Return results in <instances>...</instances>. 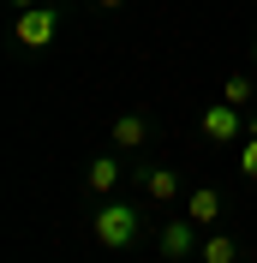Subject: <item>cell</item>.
<instances>
[{
	"mask_svg": "<svg viewBox=\"0 0 257 263\" xmlns=\"http://www.w3.org/2000/svg\"><path fill=\"white\" fill-rule=\"evenodd\" d=\"M251 6H257V0H251Z\"/></svg>",
	"mask_w": 257,
	"mask_h": 263,
	"instance_id": "obj_15",
	"label": "cell"
},
{
	"mask_svg": "<svg viewBox=\"0 0 257 263\" xmlns=\"http://www.w3.org/2000/svg\"><path fill=\"white\" fill-rule=\"evenodd\" d=\"M251 60H257V36H251Z\"/></svg>",
	"mask_w": 257,
	"mask_h": 263,
	"instance_id": "obj_14",
	"label": "cell"
},
{
	"mask_svg": "<svg viewBox=\"0 0 257 263\" xmlns=\"http://www.w3.org/2000/svg\"><path fill=\"white\" fill-rule=\"evenodd\" d=\"M54 30H60V6H54V0H36V6H24V12L12 18L18 48H48Z\"/></svg>",
	"mask_w": 257,
	"mask_h": 263,
	"instance_id": "obj_2",
	"label": "cell"
},
{
	"mask_svg": "<svg viewBox=\"0 0 257 263\" xmlns=\"http://www.w3.org/2000/svg\"><path fill=\"white\" fill-rule=\"evenodd\" d=\"M156 246H161V263H186V257L204 251V239H197V221H192V215H174V221L161 228Z\"/></svg>",
	"mask_w": 257,
	"mask_h": 263,
	"instance_id": "obj_4",
	"label": "cell"
},
{
	"mask_svg": "<svg viewBox=\"0 0 257 263\" xmlns=\"http://www.w3.org/2000/svg\"><path fill=\"white\" fill-rule=\"evenodd\" d=\"M132 174H138V185H144V197H150V203H179V174H174V167L132 162Z\"/></svg>",
	"mask_w": 257,
	"mask_h": 263,
	"instance_id": "obj_6",
	"label": "cell"
},
{
	"mask_svg": "<svg viewBox=\"0 0 257 263\" xmlns=\"http://www.w3.org/2000/svg\"><path fill=\"white\" fill-rule=\"evenodd\" d=\"M240 167L257 180V132H245V149H240Z\"/></svg>",
	"mask_w": 257,
	"mask_h": 263,
	"instance_id": "obj_11",
	"label": "cell"
},
{
	"mask_svg": "<svg viewBox=\"0 0 257 263\" xmlns=\"http://www.w3.org/2000/svg\"><path fill=\"white\" fill-rule=\"evenodd\" d=\"M96 6H126V0H96Z\"/></svg>",
	"mask_w": 257,
	"mask_h": 263,
	"instance_id": "obj_13",
	"label": "cell"
},
{
	"mask_svg": "<svg viewBox=\"0 0 257 263\" xmlns=\"http://www.w3.org/2000/svg\"><path fill=\"white\" fill-rule=\"evenodd\" d=\"M126 180V149H108V156H90L84 162V192L90 197H114Z\"/></svg>",
	"mask_w": 257,
	"mask_h": 263,
	"instance_id": "obj_3",
	"label": "cell"
},
{
	"mask_svg": "<svg viewBox=\"0 0 257 263\" xmlns=\"http://www.w3.org/2000/svg\"><path fill=\"white\" fill-rule=\"evenodd\" d=\"M138 233H144L138 203H96V215H90V239H96L102 251H126Z\"/></svg>",
	"mask_w": 257,
	"mask_h": 263,
	"instance_id": "obj_1",
	"label": "cell"
},
{
	"mask_svg": "<svg viewBox=\"0 0 257 263\" xmlns=\"http://www.w3.org/2000/svg\"><path fill=\"white\" fill-rule=\"evenodd\" d=\"M12 6H18V12H24V6H36V0H12Z\"/></svg>",
	"mask_w": 257,
	"mask_h": 263,
	"instance_id": "obj_12",
	"label": "cell"
},
{
	"mask_svg": "<svg viewBox=\"0 0 257 263\" xmlns=\"http://www.w3.org/2000/svg\"><path fill=\"white\" fill-rule=\"evenodd\" d=\"M251 96H257V78H251V72H227V90H222V102H233V108H245Z\"/></svg>",
	"mask_w": 257,
	"mask_h": 263,
	"instance_id": "obj_10",
	"label": "cell"
},
{
	"mask_svg": "<svg viewBox=\"0 0 257 263\" xmlns=\"http://www.w3.org/2000/svg\"><path fill=\"white\" fill-rule=\"evenodd\" d=\"M197 257H204V263H240V246H233V233H209Z\"/></svg>",
	"mask_w": 257,
	"mask_h": 263,
	"instance_id": "obj_9",
	"label": "cell"
},
{
	"mask_svg": "<svg viewBox=\"0 0 257 263\" xmlns=\"http://www.w3.org/2000/svg\"><path fill=\"white\" fill-rule=\"evenodd\" d=\"M222 210H227V203H222V192H215V185H197V192L186 197V215H192L197 228H215V221H222Z\"/></svg>",
	"mask_w": 257,
	"mask_h": 263,
	"instance_id": "obj_8",
	"label": "cell"
},
{
	"mask_svg": "<svg viewBox=\"0 0 257 263\" xmlns=\"http://www.w3.org/2000/svg\"><path fill=\"white\" fill-rule=\"evenodd\" d=\"M197 126H204V138L209 144H233V138H245V114L240 108H233V102H215V108H204V120H197Z\"/></svg>",
	"mask_w": 257,
	"mask_h": 263,
	"instance_id": "obj_5",
	"label": "cell"
},
{
	"mask_svg": "<svg viewBox=\"0 0 257 263\" xmlns=\"http://www.w3.org/2000/svg\"><path fill=\"white\" fill-rule=\"evenodd\" d=\"M108 138H114V149H132V156H138V149L150 144V120L144 114H120L108 126Z\"/></svg>",
	"mask_w": 257,
	"mask_h": 263,
	"instance_id": "obj_7",
	"label": "cell"
}]
</instances>
